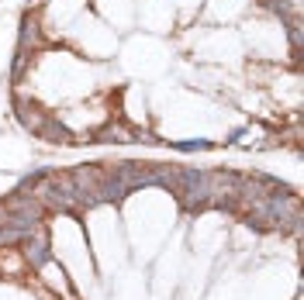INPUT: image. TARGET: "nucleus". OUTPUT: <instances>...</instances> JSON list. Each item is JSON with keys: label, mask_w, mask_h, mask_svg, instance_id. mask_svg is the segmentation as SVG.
Returning <instances> with one entry per match:
<instances>
[{"label": "nucleus", "mask_w": 304, "mask_h": 300, "mask_svg": "<svg viewBox=\"0 0 304 300\" xmlns=\"http://www.w3.org/2000/svg\"><path fill=\"white\" fill-rule=\"evenodd\" d=\"M176 148H180V152H197V148H211V141H204V138H197V141H180Z\"/></svg>", "instance_id": "nucleus-3"}, {"label": "nucleus", "mask_w": 304, "mask_h": 300, "mask_svg": "<svg viewBox=\"0 0 304 300\" xmlns=\"http://www.w3.org/2000/svg\"><path fill=\"white\" fill-rule=\"evenodd\" d=\"M28 262H31L35 269H42L45 262H49V242H45V238L31 242V235H28Z\"/></svg>", "instance_id": "nucleus-2"}, {"label": "nucleus", "mask_w": 304, "mask_h": 300, "mask_svg": "<svg viewBox=\"0 0 304 300\" xmlns=\"http://www.w3.org/2000/svg\"><path fill=\"white\" fill-rule=\"evenodd\" d=\"M38 200H42V207H52V211H76L80 207V200L73 194L69 173L66 176H52L45 186H38Z\"/></svg>", "instance_id": "nucleus-1"}]
</instances>
